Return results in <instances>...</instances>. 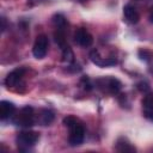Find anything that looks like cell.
Returning <instances> with one entry per match:
<instances>
[{
  "label": "cell",
  "instance_id": "cell-1",
  "mask_svg": "<svg viewBox=\"0 0 153 153\" xmlns=\"http://www.w3.org/2000/svg\"><path fill=\"white\" fill-rule=\"evenodd\" d=\"M13 122L16 123V126H19V127H23V128L32 127L36 122L33 108L30 106V105H25L24 108H22L19 110V112L17 115H14Z\"/></svg>",
  "mask_w": 153,
  "mask_h": 153
},
{
  "label": "cell",
  "instance_id": "cell-2",
  "mask_svg": "<svg viewBox=\"0 0 153 153\" xmlns=\"http://www.w3.org/2000/svg\"><path fill=\"white\" fill-rule=\"evenodd\" d=\"M38 139H39L38 133L31 131V130H24L17 135L16 141H17L18 148L20 151H27L32 146H35V143L38 141Z\"/></svg>",
  "mask_w": 153,
  "mask_h": 153
},
{
  "label": "cell",
  "instance_id": "cell-3",
  "mask_svg": "<svg viewBox=\"0 0 153 153\" xmlns=\"http://www.w3.org/2000/svg\"><path fill=\"white\" fill-rule=\"evenodd\" d=\"M97 87L100 88L102 91L109 92L111 94H116L120 92V90L122 88V84L118 79L114 78V76H106V78H100L96 80Z\"/></svg>",
  "mask_w": 153,
  "mask_h": 153
},
{
  "label": "cell",
  "instance_id": "cell-4",
  "mask_svg": "<svg viewBox=\"0 0 153 153\" xmlns=\"http://www.w3.org/2000/svg\"><path fill=\"white\" fill-rule=\"evenodd\" d=\"M85 139V129L84 126L76 122L73 127L69 128V136H68V142L71 146H79L82 143Z\"/></svg>",
  "mask_w": 153,
  "mask_h": 153
},
{
  "label": "cell",
  "instance_id": "cell-5",
  "mask_svg": "<svg viewBox=\"0 0 153 153\" xmlns=\"http://www.w3.org/2000/svg\"><path fill=\"white\" fill-rule=\"evenodd\" d=\"M48 45H49V41L48 37L45 35H39L36 37L35 44L32 47V54L36 59H43L47 55L48 51Z\"/></svg>",
  "mask_w": 153,
  "mask_h": 153
},
{
  "label": "cell",
  "instance_id": "cell-6",
  "mask_svg": "<svg viewBox=\"0 0 153 153\" xmlns=\"http://www.w3.org/2000/svg\"><path fill=\"white\" fill-rule=\"evenodd\" d=\"M74 41L76 44H79L82 48H87L93 43V37L92 35L84 27H79L76 29L75 33H74Z\"/></svg>",
  "mask_w": 153,
  "mask_h": 153
},
{
  "label": "cell",
  "instance_id": "cell-7",
  "mask_svg": "<svg viewBox=\"0 0 153 153\" xmlns=\"http://www.w3.org/2000/svg\"><path fill=\"white\" fill-rule=\"evenodd\" d=\"M24 73H25V69L19 67V68H16L13 69L12 72H10L5 79V84L7 87H16L18 86V84L22 81L23 76H24Z\"/></svg>",
  "mask_w": 153,
  "mask_h": 153
},
{
  "label": "cell",
  "instance_id": "cell-8",
  "mask_svg": "<svg viewBox=\"0 0 153 153\" xmlns=\"http://www.w3.org/2000/svg\"><path fill=\"white\" fill-rule=\"evenodd\" d=\"M90 59L94 65H97L99 67H109V66H112L116 63L115 57H102L97 50H92L90 53Z\"/></svg>",
  "mask_w": 153,
  "mask_h": 153
},
{
  "label": "cell",
  "instance_id": "cell-9",
  "mask_svg": "<svg viewBox=\"0 0 153 153\" xmlns=\"http://www.w3.org/2000/svg\"><path fill=\"white\" fill-rule=\"evenodd\" d=\"M14 114H16V106L13 103H11L8 100H1L0 102V118L2 121L13 117Z\"/></svg>",
  "mask_w": 153,
  "mask_h": 153
},
{
  "label": "cell",
  "instance_id": "cell-10",
  "mask_svg": "<svg viewBox=\"0 0 153 153\" xmlns=\"http://www.w3.org/2000/svg\"><path fill=\"white\" fill-rule=\"evenodd\" d=\"M123 14H124L126 20L130 24H136L140 19V14H139L137 10L130 4H128L123 7Z\"/></svg>",
  "mask_w": 153,
  "mask_h": 153
},
{
  "label": "cell",
  "instance_id": "cell-11",
  "mask_svg": "<svg viewBox=\"0 0 153 153\" xmlns=\"http://www.w3.org/2000/svg\"><path fill=\"white\" fill-rule=\"evenodd\" d=\"M54 117H55V115H54V112H53L51 110H49V109H43V110L39 112L37 121H38L42 126H49V124L54 121Z\"/></svg>",
  "mask_w": 153,
  "mask_h": 153
},
{
  "label": "cell",
  "instance_id": "cell-12",
  "mask_svg": "<svg viewBox=\"0 0 153 153\" xmlns=\"http://www.w3.org/2000/svg\"><path fill=\"white\" fill-rule=\"evenodd\" d=\"M116 151L118 152H135V147L131 146L130 142H128L126 139H120L117 142H116Z\"/></svg>",
  "mask_w": 153,
  "mask_h": 153
},
{
  "label": "cell",
  "instance_id": "cell-13",
  "mask_svg": "<svg viewBox=\"0 0 153 153\" xmlns=\"http://www.w3.org/2000/svg\"><path fill=\"white\" fill-rule=\"evenodd\" d=\"M54 38H55V42L57 43V45L61 48V50H63L65 48L68 47V44H67V42H66V37H65L63 29H57V31L54 33Z\"/></svg>",
  "mask_w": 153,
  "mask_h": 153
},
{
  "label": "cell",
  "instance_id": "cell-14",
  "mask_svg": "<svg viewBox=\"0 0 153 153\" xmlns=\"http://www.w3.org/2000/svg\"><path fill=\"white\" fill-rule=\"evenodd\" d=\"M53 23L55 24L56 29H63L66 26V24H67V20H66V18L62 14L57 13V14H55L53 17Z\"/></svg>",
  "mask_w": 153,
  "mask_h": 153
},
{
  "label": "cell",
  "instance_id": "cell-15",
  "mask_svg": "<svg viewBox=\"0 0 153 153\" xmlns=\"http://www.w3.org/2000/svg\"><path fill=\"white\" fill-rule=\"evenodd\" d=\"M62 57H63V61L67 63H72L74 61V54L69 47H67L62 50Z\"/></svg>",
  "mask_w": 153,
  "mask_h": 153
},
{
  "label": "cell",
  "instance_id": "cell-16",
  "mask_svg": "<svg viewBox=\"0 0 153 153\" xmlns=\"http://www.w3.org/2000/svg\"><path fill=\"white\" fill-rule=\"evenodd\" d=\"M142 105L145 109L153 108V92H147L142 99Z\"/></svg>",
  "mask_w": 153,
  "mask_h": 153
},
{
  "label": "cell",
  "instance_id": "cell-17",
  "mask_svg": "<svg viewBox=\"0 0 153 153\" xmlns=\"http://www.w3.org/2000/svg\"><path fill=\"white\" fill-rule=\"evenodd\" d=\"M76 122H78V120H76L74 116H72V115H68V116H66V117L63 118V121H62L63 126H65V127H67L68 129H69L71 127H73V126H74Z\"/></svg>",
  "mask_w": 153,
  "mask_h": 153
},
{
  "label": "cell",
  "instance_id": "cell-18",
  "mask_svg": "<svg viewBox=\"0 0 153 153\" xmlns=\"http://www.w3.org/2000/svg\"><path fill=\"white\" fill-rule=\"evenodd\" d=\"M136 87H137L139 91L145 92V93H147V92L149 91V85H148L146 81H141V82H139V84L136 85Z\"/></svg>",
  "mask_w": 153,
  "mask_h": 153
},
{
  "label": "cell",
  "instance_id": "cell-19",
  "mask_svg": "<svg viewBox=\"0 0 153 153\" xmlns=\"http://www.w3.org/2000/svg\"><path fill=\"white\" fill-rule=\"evenodd\" d=\"M143 115L146 118H148L149 121L153 122V108H149V109H145L143 110Z\"/></svg>",
  "mask_w": 153,
  "mask_h": 153
},
{
  "label": "cell",
  "instance_id": "cell-20",
  "mask_svg": "<svg viewBox=\"0 0 153 153\" xmlns=\"http://www.w3.org/2000/svg\"><path fill=\"white\" fill-rule=\"evenodd\" d=\"M139 56H140L141 60H148L149 53H148L147 50H140V51H139Z\"/></svg>",
  "mask_w": 153,
  "mask_h": 153
},
{
  "label": "cell",
  "instance_id": "cell-21",
  "mask_svg": "<svg viewBox=\"0 0 153 153\" xmlns=\"http://www.w3.org/2000/svg\"><path fill=\"white\" fill-rule=\"evenodd\" d=\"M6 30V19L4 17H1V31L4 32Z\"/></svg>",
  "mask_w": 153,
  "mask_h": 153
},
{
  "label": "cell",
  "instance_id": "cell-22",
  "mask_svg": "<svg viewBox=\"0 0 153 153\" xmlns=\"http://www.w3.org/2000/svg\"><path fill=\"white\" fill-rule=\"evenodd\" d=\"M149 22H151V23H153V12L149 14Z\"/></svg>",
  "mask_w": 153,
  "mask_h": 153
}]
</instances>
